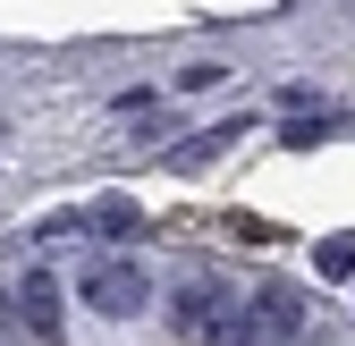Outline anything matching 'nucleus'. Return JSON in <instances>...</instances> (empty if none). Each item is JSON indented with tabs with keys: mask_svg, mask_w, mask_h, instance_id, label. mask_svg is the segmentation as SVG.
<instances>
[{
	"mask_svg": "<svg viewBox=\"0 0 355 346\" xmlns=\"http://www.w3.org/2000/svg\"><path fill=\"white\" fill-rule=\"evenodd\" d=\"M85 304H94V313H136V304H144V271H136V262L85 271Z\"/></svg>",
	"mask_w": 355,
	"mask_h": 346,
	"instance_id": "obj_1",
	"label": "nucleus"
},
{
	"mask_svg": "<svg viewBox=\"0 0 355 346\" xmlns=\"http://www.w3.org/2000/svg\"><path fill=\"white\" fill-rule=\"evenodd\" d=\"M322 271H355V228H347V237H330V245H322Z\"/></svg>",
	"mask_w": 355,
	"mask_h": 346,
	"instance_id": "obj_4",
	"label": "nucleus"
},
{
	"mask_svg": "<svg viewBox=\"0 0 355 346\" xmlns=\"http://www.w3.org/2000/svg\"><path fill=\"white\" fill-rule=\"evenodd\" d=\"M76 228H110V237H127V228H136V203H127V194H102L94 211H76Z\"/></svg>",
	"mask_w": 355,
	"mask_h": 346,
	"instance_id": "obj_2",
	"label": "nucleus"
},
{
	"mask_svg": "<svg viewBox=\"0 0 355 346\" xmlns=\"http://www.w3.org/2000/svg\"><path fill=\"white\" fill-rule=\"evenodd\" d=\"M17 304H26V321H34L42 338H51V329H60V295H51V279H42V271L26 279V295H17Z\"/></svg>",
	"mask_w": 355,
	"mask_h": 346,
	"instance_id": "obj_3",
	"label": "nucleus"
}]
</instances>
